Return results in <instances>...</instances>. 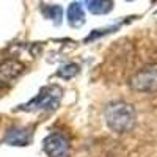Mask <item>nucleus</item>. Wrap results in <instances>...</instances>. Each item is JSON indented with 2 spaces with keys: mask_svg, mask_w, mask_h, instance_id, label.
I'll return each mask as SVG.
<instances>
[{
  "mask_svg": "<svg viewBox=\"0 0 157 157\" xmlns=\"http://www.w3.org/2000/svg\"><path fill=\"white\" fill-rule=\"evenodd\" d=\"M105 121L107 126L118 134L129 132L135 126V109L132 104L116 101L107 105L105 109Z\"/></svg>",
  "mask_w": 157,
  "mask_h": 157,
  "instance_id": "1",
  "label": "nucleus"
},
{
  "mask_svg": "<svg viewBox=\"0 0 157 157\" xmlns=\"http://www.w3.org/2000/svg\"><path fill=\"white\" fill-rule=\"evenodd\" d=\"M61 98H63V90L58 85H50V86L43 88L36 94V98L32 99L29 104L22 105V110H27V112H36V110L54 112L60 105Z\"/></svg>",
  "mask_w": 157,
  "mask_h": 157,
  "instance_id": "2",
  "label": "nucleus"
},
{
  "mask_svg": "<svg viewBox=\"0 0 157 157\" xmlns=\"http://www.w3.org/2000/svg\"><path fill=\"white\" fill-rule=\"evenodd\" d=\"M130 86L140 93H152L157 90V64L141 68L130 80Z\"/></svg>",
  "mask_w": 157,
  "mask_h": 157,
  "instance_id": "3",
  "label": "nucleus"
},
{
  "mask_svg": "<svg viewBox=\"0 0 157 157\" xmlns=\"http://www.w3.org/2000/svg\"><path fill=\"white\" fill-rule=\"evenodd\" d=\"M44 151L49 157H66L69 152V140L63 134H50L44 138Z\"/></svg>",
  "mask_w": 157,
  "mask_h": 157,
  "instance_id": "4",
  "label": "nucleus"
},
{
  "mask_svg": "<svg viewBox=\"0 0 157 157\" xmlns=\"http://www.w3.org/2000/svg\"><path fill=\"white\" fill-rule=\"evenodd\" d=\"M24 71V64L17 60H6L0 63V86L8 85Z\"/></svg>",
  "mask_w": 157,
  "mask_h": 157,
  "instance_id": "5",
  "label": "nucleus"
},
{
  "mask_svg": "<svg viewBox=\"0 0 157 157\" xmlns=\"http://www.w3.org/2000/svg\"><path fill=\"white\" fill-rule=\"evenodd\" d=\"M30 141L32 132L25 127H11L5 135V143L11 146H27Z\"/></svg>",
  "mask_w": 157,
  "mask_h": 157,
  "instance_id": "6",
  "label": "nucleus"
},
{
  "mask_svg": "<svg viewBox=\"0 0 157 157\" xmlns=\"http://www.w3.org/2000/svg\"><path fill=\"white\" fill-rule=\"evenodd\" d=\"M68 22L71 27H82L85 24V11H83V6L78 3V2H74L69 5L68 8Z\"/></svg>",
  "mask_w": 157,
  "mask_h": 157,
  "instance_id": "7",
  "label": "nucleus"
},
{
  "mask_svg": "<svg viewBox=\"0 0 157 157\" xmlns=\"http://www.w3.org/2000/svg\"><path fill=\"white\" fill-rule=\"evenodd\" d=\"M86 8L93 14H107L113 10V0H86Z\"/></svg>",
  "mask_w": 157,
  "mask_h": 157,
  "instance_id": "8",
  "label": "nucleus"
},
{
  "mask_svg": "<svg viewBox=\"0 0 157 157\" xmlns=\"http://www.w3.org/2000/svg\"><path fill=\"white\" fill-rule=\"evenodd\" d=\"M43 13H44V16L47 19H52L55 24H60L61 22L63 11H61L60 6H57V5H46V8H43Z\"/></svg>",
  "mask_w": 157,
  "mask_h": 157,
  "instance_id": "9",
  "label": "nucleus"
},
{
  "mask_svg": "<svg viewBox=\"0 0 157 157\" xmlns=\"http://www.w3.org/2000/svg\"><path fill=\"white\" fill-rule=\"evenodd\" d=\"M78 71H80V69H78L77 64L69 63V64H64L61 69H58L57 71V75L61 77V78H71V77H75L78 74Z\"/></svg>",
  "mask_w": 157,
  "mask_h": 157,
  "instance_id": "10",
  "label": "nucleus"
},
{
  "mask_svg": "<svg viewBox=\"0 0 157 157\" xmlns=\"http://www.w3.org/2000/svg\"><path fill=\"white\" fill-rule=\"evenodd\" d=\"M127 2H132V0H127Z\"/></svg>",
  "mask_w": 157,
  "mask_h": 157,
  "instance_id": "11",
  "label": "nucleus"
}]
</instances>
